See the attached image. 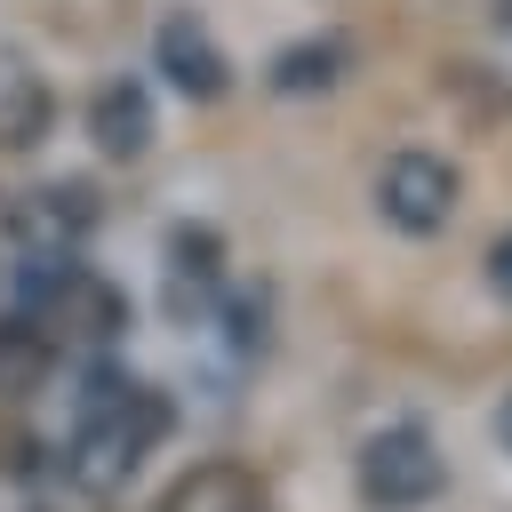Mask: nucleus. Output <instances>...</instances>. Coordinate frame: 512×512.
<instances>
[{
	"mask_svg": "<svg viewBox=\"0 0 512 512\" xmlns=\"http://www.w3.org/2000/svg\"><path fill=\"white\" fill-rule=\"evenodd\" d=\"M48 136V88H40V72L32 64H0V144L8 152H24V144H40Z\"/></svg>",
	"mask_w": 512,
	"mask_h": 512,
	"instance_id": "11",
	"label": "nucleus"
},
{
	"mask_svg": "<svg viewBox=\"0 0 512 512\" xmlns=\"http://www.w3.org/2000/svg\"><path fill=\"white\" fill-rule=\"evenodd\" d=\"M224 320H232V344H240V352H256V344H264V296H256V304L240 296V304H232Z\"/></svg>",
	"mask_w": 512,
	"mask_h": 512,
	"instance_id": "13",
	"label": "nucleus"
},
{
	"mask_svg": "<svg viewBox=\"0 0 512 512\" xmlns=\"http://www.w3.org/2000/svg\"><path fill=\"white\" fill-rule=\"evenodd\" d=\"M488 288H496V296L512 304V232H504V240L488 248Z\"/></svg>",
	"mask_w": 512,
	"mask_h": 512,
	"instance_id": "14",
	"label": "nucleus"
},
{
	"mask_svg": "<svg viewBox=\"0 0 512 512\" xmlns=\"http://www.w3.org/2000/svg\"><path fill=\"white\" fill-rule=\"evenodd\" d=\"M440 496V448L416 424H384L360 448V504L368 512H416Z\"/></svg>",
	"mask_w": 512,
	"mask_h": 512,
	"instance_id": "3",
	"label": "nucleus"
},
{
	"mask_svg": "<svg viewBox=\"0 0 512 512\" xmlns=\"http://www.w3.org/2000/svg\"><path fill=\"white\" fill-rule=\"evenodd\" d=\"M216 288H224V240L208 224H176L168 232V312L200 320V312H216Z\"/></svg>",
	"mask_w": 512,
	"mask_h": 512,
	"instance_id": "8",
	"label": "nucleus"
},
{
	"mask_svg": "<svg viewBox=\"0 0 512 512\" xmlns=\"http://www.w3.org/2000/svg\"><path fill=\"white\" fill-rule=\"evenodd\" d=\"M344 80V40H296L272 56V88L280 96H312V88H336Z\"/></svg>",
	"mask_w": 512,
	"mask_h": 512,
	"instance_id": "12",
	"label": "nucleus"
},
{
	"mask_svg": "<svg viewBox=\"0 0 512 512\" xmlns=\"http://www.w3.org/2000/svg\"><path fill=\"white\" fill-rule=\"evenodd\" d=\"M96 184L64 176V184H32L24 200H8V240L16 256H80V240L96 232Z\"/></svg>",
	"mask_w": 512,
	"mask_h": 512,
	"instance_id": "4",
	"label": "nucleus"
},
{
	"mask_svg": "<svg viewBox=\"0 0 512 512\" xmlns=\"http://www.w3.org/2000/svg\"><path fill=\"white\" fill-rule=\"evenodd\" d=\"M16 296H24V312H32L56 344H96V352H104V344L128 328V296H120L104 272H88L80 256H24Z\"/></svg>",
	"mask_w": 512,
	"mask_h": 512,
	"instance_id": "2",
	"label": "nucleus"
},
{
	"mask_svg": "<svg viewBox=\"0 0 512 512\" xmlns=\"http://www.w3.org/2000/svg\"><path fill=\"white\" fill-rule=\"evenodd\" d=\"M176 408L160 384H136L120 360H88L80 392H72V432L56 448V480L72 496H120L136 480V464L168 440Z\"/></svg>",
	"mask_w": 512,
	"mask_h": 512,
	"instance_id": "1",
	"label": "nucleus"
},
{
	"mask_svg": "<svg viewBox=\"0 0 512 512\" xmlns=\"http://www.w3.org/2000/svg\"><path fill=\"white\" fill-rule=\"evenodd\" d=\"M376 208H384V224L432 240V232L456 216V168H448L440 152H392V160L376 168Z\"/></svg>",
	"mask_w": 512,
	"mask_h": 512,
	"instance_id": "5",
	"label": "nucleus"
},
{
	"mask_svg": "<svg viewBox=\"0 0 512 512\" xmlns=\"http://www.w3.org/2000/svg\"><path fill=\"white\" fill-rule=\"evenodd\" d=\"M152 64L168 72V88L176 96H192V104H208V96H224L232 88V64H224V48H216V32L200 24V16H160V32H152Z\"/></svg>",
	"mask_w": 512,
	"mask_h": 512,
	"instance_id": "6",
	"label": "nucleus"
},
{
	"mask_svg": "<svg viewBox=\"0 0 512 512\" xmlns=\"http://www.w3.org/2000/svg\"><path fill=\"white\" fill-rule=\"evenodd\" d=\"M160 512H264V480L248 464H192L184 480H168Z\"/></svg>",
	"mask_w": 512,
	"mask_h": 512,
	"instance_id": "9",
	"label": "nucleus"
},
{
	"mask_svg": "<svg viewBox=\"0 0 512 512\" xmlns=\"http://www.w3.org/2000/svg\"><path fill=\"white\" fill-rule=\"evenodd\" d=\"M48 368H56V336L16 304V312L0 320V400H32V392L48 384Z\"/></svg>",
	"mask_w": 512,
	"mask_h": 512,
	"instance_id": "10",
	"label": "nucleus"
},
{
	"mask_svg": "<svg viewBox=\"0 0 512 512\" xmlns=\"http://www.w3.org/2000/svg\"><path fill=\"white\" fill-rule=\"evenodd\" d=\"M496 440H504V448H512V400H504V408H496Z\"/></svg>",
	"mask_w": 512,
	"mask_h": 512,
	"instance_id": "15",
	"label": "nucleus"
},
{
	"mask_svg": "<svg viewBox=\"0 0 512 512\" xmlns=\"http://www.w3.org/2000/svg\"><path fill=\"white\" fill-rule=\"evenodd\" d=\"M496 16H504V24H512V0H496Z\"/></svg>",
	"mask_w": 512,
	"mask_h": 512,
	"instance_id": "16",
	"label": "nucleus"
},
{
	"mask_svg": "<svg viewBox=\"0 0 512 512\" xmlns=\"http://www.w3.org/2000/svg\"><path fill=\"white\" fill-rule=\"evenodd\" d=\"M88 136H96V152L104 160H144L152 152V136H160V120H152V88L144 80H104L96 96H88Z\"/></svg>",
	"mask_w": 512,
	"mask_h": 512,
	"instance_id": "7",
	"label": "nucleus"
}]
</instances>
